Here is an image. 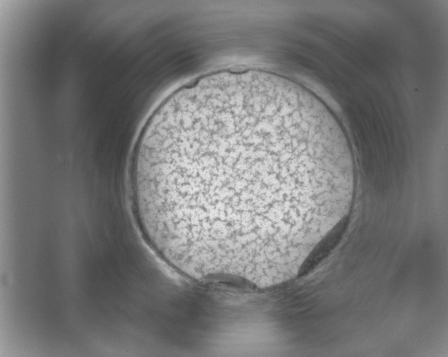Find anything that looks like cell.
<instances>
[{
	"label": "cell",
	"mask_w": 448,
	"mask_h": 357,
	"mask_svg": "<svg viewBox=\"0 0 448 357\" xmlns=\"http://www.w3.org/2000/svg\"><path fill=\"white\" fill-rule=\"evenodd\" d=\"M340 149L290 92L220 88L174 109L138 141L139 221L175 268L252 279L313 241L342 183Z\"/></svg>",
	"instance_id": "obj_1"
}]
</instances>
